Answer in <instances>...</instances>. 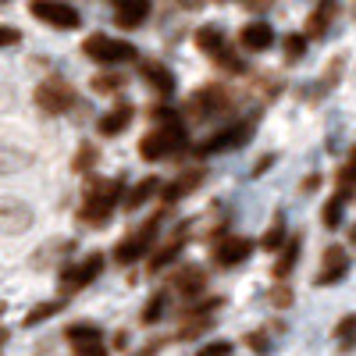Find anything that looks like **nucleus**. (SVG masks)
Segmentation results:
<instances>
[{
  "mask_svg": "<svg viewBox=\"0 0 356 356\" xmlns=\"http://www.w3.org/2000/svg\"><path fill=\"white\" fill-rule=\"evenodd\" d=\"M353 328H356V317H353V314L342 317V321H339V328H335V342H339L342 353H353V335H356Z\"/></svg>",
  "mask_w": 356,
  "mask_h": 356,
  "instance_id": "nucleus-31",
  "label": "nucleus"
},
{
  "mask_svg": "<svg viewBox=\"0 0 356 356\" xmlns=\"http://www.w3.org/2000/svg\"><path fill=\"white\" fill-rule=\"evenodd\" d=\"M36 107L47 114H65L75 107V89L72 82H65L61 75H50L36 86Z\"/></svg>",
  "mask_w": 356,
  "mask_h": 356,
  "instance_id": "nucleus-6",
  "label": "nucleus"
},
{
  "mask_svg": "<svg viewBox=\"0 0 356 356\" xmlns=\"http://www.w3.org/2000/svg\"><path fill=\"white\" fill-rule=\"evenodd\" d=\"M250 253H253V243L243 239V235H225V239L214 243V264L218 267H239V264L250 260Z\"/></svg>",
  "mask_w": 356,
  "mask_h": 356,
  "instance_id": "nucleus-12",
  "label": "nucleus"
},
{
  "mask_svg": "<svg viewBox=\"0 0 356 356\" xmlns=\"http://www.w3.org/2000/svg\"><path fill=\"white\" fill-rule=\"evenodd\" d=\"M171 289L175 292H182L186 300L189 296H196V292H203L207 289V271L200 264H186V267H178V271L171 275Z\"/></svg>",
  "mask_w": 356,
  "mask_h": 356,
  "instance_id": "nucleus-15",
  "label": "nucleus"
},
{
  "mask_svg": "<svg viewBox=\"0 0 356 356\" xmlns=\"http://www.w3.org/2000/svg\"><path fill=\"white\" fill-rule=\"evenodd\" d=\"M132 118H136L132 104H114V107L100 118V136H122V132L132 125Z\"/></svg>",
  "mask_w": 356,
  "mask_h": 356,
  "instance_id": "nucleus-19",
  "label": "nucleus"
},
{
  "mask_svg": "<svg viewBox=\"0 0 356 356\" xmlns=\"http://www.w3.org/2000/svg\"><path fill=\"white\" fill-rule=\"evenodd\" d=\"M182 243H186V225L178 228V232L171 235V239H168V243H164V246H161L154 257H150V271H154V275H157V271H164V267H168V264H171L178 253H182Z\"/></svg>",
  "mask_w": 356,
  "mask_h": 356,
  "instance_id": "nucleus-22",
  "label": "nucleus"
},
{
  "mask_svg": "<svg viewBox=\"0 0 356 356\" xmlns=\"http://www.w3.org/2000/svg\"><path fill=\"white\" fill-rule=\"evenodd\" d=\"M332 18H335V4H332V0L317 4V11L307 22V36H324V33H328V25H332Z\"/></svg>",
  "mask_w": 356,
  "mask_h": 356,
  "instance_id": "nucleus-25",
  "label": "nucleus"
},
{
  "mask_svg": "<svg viewBox=\"0 0 356 356\" xmlns=\"http://www.w3.org/2000/svg\"><path fill=\"white\" fill-rule=\"evenodd\" d=\"M207 178V168H189L186 175H178L175 182L168 186V193H164V200L168 203H175V200H182V196H189V193H196V186Z\"/></svg>",
  "mask_w": 356,
  "mask_h": 356,
  "instance_id": "nucleus-21",
  "label": "nucleus"
},
{
  "mask_svg": "<svg viewBox=\"0 0 356 356\" xmlns=\"http://www.w3.org/2000/svg\"><path fill=\"white\" fill-rule=\"evenodd\" d=\"M122 86H125V75H97V79H93L97 93H118Z\"/></svg>",
  "mask_w": 356,
  "mask_h": 356,
  "instance_id": "nucleus-36",
  "label": "nucleus"
},
{
  "mask_svg": "<svg viewBox=\"0 0 356 356\" xmlns=\"http://www.w3.org/2000/svg\"><path fill=\"white\" fill-rule=\"evenodd\" d=\"M267 303L271 307H278V310H285V307H292V289L285 285V282H278L271 292H267Z\"/></svg>",
  "mask_w": 356,
  "mask_h": 356,
  "instance_id": "nucleus-35",
  "label": "nucleus"
},
{
  "mask_svg": "<svg viewBox=\"0 0 356 356\" xmlns=\"http://www.w3.org/2000/svg\"><path fill=\"white\" fill-rule=\"evenodd\" d=\"M100 271H104V257H100V253H89V257H82L79 264H65L57 285H61L65 296H68V292L75 296V292H82L86 285H93Z\"/></svg>",
  "mask_w": 356,
  "mask_h": 356,
  "instance_id": "nucleus-7",
  "label": "nucleus"
},
{
  "mask_svg": "<svg viewBox=\"0 0 356 356\" xmlns=\"http://www.w3.org/2000/svg\"><path fill=\"white\" fill-rule=\"evenodd\" d=\"M150 18V0H114V22L122 29H139Z\"/></svg>",
  "mask_w": 356,
  "mask_h": 356,
  "instance_id": "nucleus-16",
  "label": "nucleus"
},
{
  "mask_svg": "<svg viewBox=\"0 0 356 356\" xmlns=\"http://www.w3.org/2000/svg\"><path fill=\"white\" fill-rule=\"evenodd\" d=\"M15 43H22V33H18V29H11V25H0V50H8Z\"/></svg>",
  "mask_w": 356,
  "mask_h": 356,
  "instance_id": "nucleus-37",
  "label": "nucleus"
},
{
  "mask_svg": "<svg viewBox=\"0 0 356 356\" xmlns=\"http://www.w3.org/2000/svg\"><path fill=\"white\" fill-rule=\"evenodd\" d=\"M4 310H8V307H4V303H0V317H4Z\"/></svg>",
  "mask_w": 356,
  "mask_h": 356,
  "instance_id": "nucleus-44",
  "label": "nucleus"
},
{
  "mask_svg": "<svg viewBox=\"0 0 356 356\" xmlns=\"http://www.w3.org/2000/svg\"><path fill=\"white\" fill-rule=\"evenodd\" d=\"M157 228H161V218H150L143 228H136L132 235H125V239L118 243V250H114V260L118 264H136L139 257H146V253H150V246L157 243Z\"/></svg>",
  "mask_w": 356,
  "mask_h": 356,
  "instance_id": "nucleus-8",
  "label": "nucleus"
},
{
  "mask_svg": "<svg viewBox=\"0 0 356 356\" xmlns=\"http://www.w3.org/2000/svg\"><path fill=\"white\" fill-rule=\"evenodd\" d=\"M164 310H168V296H164V292H157L154 300L143 307V324H154V321H161V317H164Z\"/></svg>",
  "mask_w": 356,
  "mask_h": 356,
  "instance_id": "nucleus-32",
  "label": "nucleus"
},
{
  "mask_svg": "<svg viewBox=\"0 0 356 356\" xmlns=\"http://www.w3.org/2000/svg\"><path fill=\"white\" fill-rule=\"evenodd\" d=\"M65 310V303L61 300H50V303H40V307H33L25 314V328H36V324H43V321H50L54 314H61Z\"/></svg>",
  "mask_w": 356,
  "mask_h": 356,
  "instance_id": "nucleus-29",
  "label": "nucleus"
},
{
  "mask_svg": "<svg viewBox=\"0 0 356 356\" xmlns=\"http://www.w3.org/2000/svg\"><path fill=\"white\" fill-rule=\"evenodd\" d=\"M29 11H33L36 22H43L50 29H79L82 25V15L72 4H65V0H33Z\"/></svg>",
  "mask_w": 356,
  "mask_h": 356,
  "instance_id": "nucleus-9",
  "label": "nucleus"
},
{
  "mask_svg": "<svg viewBox=\"0 0 356 356\" xmlns=\"http://www.w3.org/2000/svg\"><path fill=\"white\" fill-rule=\"evenodd\" d=\"M82 54L89 61H100V65H125V61H136V47L125 43V40H114V36H86L82 43Z\"/></svg>",
  "mask_w": 356,
  "mask_h": 356,
  "instance_id": "nucleus-3",
  "label": "nucleus"
},
{
  "mask_svg": "<svg viewBox=\"0 0 356 356\" xmlns=\"http://www.w3.org/2000/svg\"><path fill=\"white\" fill-rule=\"evenodd\" d=\"M317 186H321V178H317V175H310V178H307V182H303V193H314Z\"/></svg>",
  "mask_w": 356,
  "mask_h": 356,
  "instance_id": "nucleus-42",
  "label": "nucleus"
},
{
  "mask_svg": "<svg viewBox=\"0 0 356 356\" xmlns=\"http://www.w3.org/2000/svg\"><path fill=\"white\" fill-rule=\"evenodd\" d=\"M282 243H285V214H275L271 228H267V232L260 235V250L278 253V246H282Z\"/></svg>",
  "mask_w": 356,
  "mask_h": 356,
  "instance_id": "nucleus-27",
  "label": "nucleus"
},
{
  "mask_svg": "<svg viewBox=\"0 0 356 356\" xmlns=\"http://www.w3.org/2000/svg\"><path fill=\"white\" fill-rule=\"evenodd\" d=\"M154 118H157V129L146 132L143 143H139V154L143 161H164V157H175L178 150H186V125L171 107H154Z\"/></svg>",
  "mask_w": 356,
  "mask_h": 356,
  "instance_id": "nucleus-1",
  "label": "nucleus"
},
{
  "mask_svg": "<svg viewBox=\"0 0 356 356\" xmlns=\"http://www.w3.org/2000/svg\"><path fill=\"white\" fill-rule=\"evenodd\" d=\"M36 225V214L25 200H0V235H25Z\"/></svg>",
  "mask_w": 356,
  "mask_h": 356,
  "instance_id": "nucleus-10",
  "label": "nucleus"
},
{
  "mask_svg": "<svg viewBox=\"0 0 356 356\" xmlns=\"http://www.w3.org/2000/svg\"><path fill=\"white\" fill-rule=\"evenodd\" d=\"M196 47H200L207 57H214V61H218L225 72H235V75H243V72H246L243 57H235V54H232V47H228V40H225L221 29H214V25H203L200 33H196Z\"/></svg>",
  "mask_w": 356,
  "mask_h": 356,
  "instance_id": "nucleus-4",
  "label": "nucleus"
},
{
  "mask_svg": "<svg viewBox=\"0 0 356 356\" xmlns=\"http://www.w3.org/2000/svg\"><path fill=\"white\" fill-rule=\"evenodd\" d=\"M250 349H253V353H267V335H264V332L250 335Z\"/></svg>",
  "mask_w": 356,
  "mask_h": 356,
  "instance_id": "nucleus-40",
  "label": "nucleus"
},
{
  "mask_svg": "<svg viewBox=\"0 0 356 356\" xmlns=\"http://www.w3.org/2000/svg\"><path fill=\"white\" fill-rule=\"evenodd\" d=\"M118 203H122V178H93L86 186V203L79 211V221L89 228H104Z\"/></svg>",
  "mask_w": 356,
  "mask_h": 356,
  "instance_id": "nucleus-2",
  "label": "nucleus"
},
{
  "mask_svg": "<svg viewBox=\"0 0 356 356\" xmlns=\"http://www.w3.org/2000/svg\"><path fill=\"white\" fill-rule=\"evenodd\" d=\"M157 189H161V182H157V178L150 175V178H143V182H139L132 193H125V196H122V203L129 207V211H136V207H143V203L150 200V196H157Z\"/></svg>",
  "mask_w": 356,
  "mask_h": 356,
  "instance_id": "nucleus-26",
  "label": "nucleus"
},
{
  "mask_svg": "<svg viewBox=\"0 0 356 356\" xmlns=\"http://www.w3.org/2000/svg\"><path fill=\"white\" fill-rule=\"evenodd\" d=\"M346 203H349V200H342L339 193H335V196H332L328 203H324V211H321V221H324V228H339V225H342Z\"/></svg>",
  "mask_w": 356,
  "mask_h": 356,
  "instance_id": "nucleus-30",
  "label": "nucleus"
},
{
  "mask_svg": "<svg viewBox=\"0 0 356 356\" xmlns=\"http://www.w3.org/2000/svg\"><path fill=\"white\" fill-rule=\"evenodd\" d=\"M143 82L150 86V89H157V97H171L175 93V75L164 65H157V61H146L143 65Z\"/></svg>",
  "mask_w": 356,
  "mask_h": 356,
  "instance_id": "nucleus-20",
  "label": "nucleus"
},
{
  "mask_svg": "<svg viewBox=\"0 0 356 356\" xmlns=\"http://www.w3.org/2000/svg\"><path fill=\"white\" fill-rule=\"evenodd\" d=\"M239 43H243L246 50H253V54L271 50V47H275V29L267 25V22H250V25H243Z\"/></svg>",
  "mask_w": 356,
  "mask_h": 356,
  "instance_id": "nucleus-17",
  "label": "nucleus"
},
{
  "mask_svg": "<svg viewBox=\"0 0 356 356\" xmlns=\"http://www.w3.org/2000/svg\"><path fill=\"white\" fill-rule=\"evenodd\" d=\"M72 253H75V243H68V239H57V243H50L47 250L33 253V267H50V264L65 260V257H72Z\"/></svg>",
  "mask_w": 356,
  "mask_h": 356,
  "instance_id": "nucleus-23",
  "label": "nucleus"
},
{
  "mask_svg": "<svg viewBox=\"0 0 356 356\" xmlns=\"http://www.w3.org/2000/svg\"><path fill=\"white\" fill-rule=\"evenodd\" d=\"M228 104H232V97H228L225 86H203V89H196V93L189 97L186 114L193 118V122H211V118L228 111Z\"/></svg>",
  "mask_w": 356,
  "mask_h": 356,
  "instance_id": "nucleus-5",
  "label": "nucleus"
},
{
  "mask_svg": "<svg viewBox=\"0 0 356 356\" xmlns=\"http://www.w3.org/2000/svg\"><path fill=\"white\" fill-rule=\"evenodd\" d=\"M346 275H349V253H346V246H328V250H324V264H321L317 285H339Z\"/></svg>",
  "mask_w": 356,
  "mask_h": 356,
  "instance_id": "nucleus-13",
  "label": "nucleus"
},
{
  "mask_svg": "<svg viewBox=\"0 0 356 356\" xmlns=\"http://www.w3.org/2000/svg\"><path fill=\"white\" fill-rule=\"evenodd\" d=\"M243 4H246L250 11H264V8H271L275 0H243Z\"/></svg>",
  "mask_w": 356,
  "mask_h": 356,
  "instance_id": "nucleus-41",
  "label": "nucleus"
},
{
  "mask_svg": "<svg viewBox=\"0 0 356 356\" xmlns=\"http://www.w3.org/2000/svg\"><path fill=\"white\" fill-rule=\"evenodd\" d=\"M250 136H253V125L250 122H235V125H228V129H221L218 136H211L207 143H200V157H211V154H225V150H235V146H243V143H250Z\"/></svg>",
  "mask_w": 356,
  "mask_h": 356,
  "instance_id": "nucleus-11",
  "label": "nucleus"
},
{
  "mask_svg": "<svg viewBox=\"0 0 356 356\" xmlns=\"http://www.w3.org/2000/svg\"><path fill=\"white\" fill-rule=\"evenodd\" d=\"M278 264H275V278L285 282L292 275V267L300 264V253H303V235H285V243L278 246Z\"/></svg>",
  "mask_w": 356,
  "mask_h": 356,
  "instance_id": "nucleus-18",
  "label": "nucleus"
},
{
  "mask_svg": "<svg viewBox=\"0 0 356 356\" xmlns=\"http://www.w3.org/2000/svg\"><path fill=\"white\" fill-rule=\"evenodd\" d=\"M200 356H232V342H211L200 349Z\"/></svg>",
  "mask_w": 356,
  "mask_h": 356,
  "instance_id": "nucleus-38",
  "label": "nucleus"
},
{
  "mask_svg": "<svg viewBox=\"0 0 356 356\" xmlns=\"http://www.w3.org/2000/svg\"><path fill=\"white\" fill-rule=\"evenodd\" d=\"M93 164H97V146H93V143H82V146H79V154H75V164H72V168H75V171H89Z\"/></svg>",
  "mask_w": 356,
  "mask_h": 356,
  "instance_id": "nucleus-34",
  "label": "nucleus"
},
{
  "mask_svg": "<svg viewBox=\"0 0 356 356\" xmlns=\"http://www.w3.org/2000/svg\"><path fill=\"white\" fill-rule=\"evenodd\" d=\"M33 164H36V154H33V150H25V146H15V143L0 139V178L18 175V171H29Z\"/></svg>",
  "mask_w": 356,
  "mask_h": 356,
  "instance_id": "nucleus-14",
  "label": "nucleus"
},
{
  "mask_svg": "<svg viewBox=\"0 0 356 356\" xmlns=\"http://www.w3.org/2000/svg\"><path fill=\"white\" fill-rule=\"evenodd\" d=\"M4 342H8V332H4V328H0V346H4Z\"/></svg>",
  "mask_w": 356,
  "mask_h": 356,
  "instance_id": "nucleus-43",
  "label": "nucleus"
},
{
  "mask_svg": "<svg viewBox=\"0 0 356 356\" xmlns=\"http://www.w3.org/2000/svg\"><path fill=\"white\" fill-rule=\"evenodd\" d=\"M75 353H79V356H107L104 342H89V346H79Z\"/></svg>",
  "mask_w": 356,
  "mask_h": 356,
  "instance_id": "nucleus-39",
  "label": "nucleus"
},
{
  "mask_svg": "<svg viewBox=\"0 0 356 356\" xmlns=\"http://www.w3.org/2000/svg\"><path fill=\"white\" fill-rule=\"evenodd\" d=\"M211 328H214V314H186L182 328H178V339H200Z\"/></svg>",
  "mask_w": 356,
  "mask_h": 356,
  "instance_id": "nucleus-24",
  "label": "nucleus"
},
{
  "mask_svg": "<svg viewBox=\"0 0 356 356\" xmlns=\"http://www.w3.org/2000/svg\"><path fill=\"white\" fill-rule=\"evenodd\" d=\"M65 339L79 349V346H89V342H100V328L97 324H72V328H65Z\"/></svg>",
  "mask_w": 356,
  "mask_h": 356,
  "instance_id": "nucleus-28",
  "label": "nucleus"
},
{
  "mask_svg": "<svg viewBox=\"0 0 356 356\" xmlns=\"http://www.w3.org/2000/svg\"><path fill=\"white\" fill-rule=\"evenodd\" d=\"M303 54H307V36H300V33L285 36V61H289V65H296Z\"/></svg>",
  "mask_w": 356,
  "mask_h": 356,
  "instance_id": "nucleus-33",
  "label": "nucleus"
}]
</instances>
